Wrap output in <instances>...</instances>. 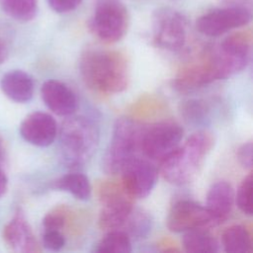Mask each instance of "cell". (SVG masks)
<instances>
[{
    "label": "cell",
    "mask_w": 253,
    "mask_h": 253,
    "mask_svg": "<svg viewBox=\"0 0 253 253\" xmlns=\"http://www.w3.org/2000/svg\"><path fill=\"white\" fill-rule=\"evenodd\" d=\"M79 70L85 84L102 94L122 93L129 84L128 63L119 51L87 49L80 57Z\"/></svg>",
    "instance_id": "1"
},
{
    "label": "cell",
    "mask_w": 253,
    "mask_h": 253,
    "mask_svg": "<svg viewBox=\"0 0 253 253\" xmlns=\"http://www.w3.org/2000/svg\"><path fill=\"white\" fill-rule=\"evenodd\" d=\"M214 144L213 135L206 130L193 133L187 140L160 161V174L168 183L181 186L197 175Z\"/></svg>",
    "instance_id": "2"
},
{
    "label": "cell",
    "mask_w": 253,
    "mask_h": 253,
    "mask_svg": "<svg viewBox=\"0 0 253 253\" xmlns=\"http://www.w3.org/2000/svg\"><path fill=\"white\" fill-rule=\"evenodd\" d=\"M98 143V127L88 118H68L59 128L60 157L68 167L84 165L93 156Z\"/></svg>",
    "instance_id": "3"
},
{
    "label": "cell",
    "mask_w": 253,
    "mask_h": 253,
    "mask_svg": "<svg viewBox=\"0 0 253 253\" xmlns=\"http://www.w3.org/2000/svg\"><path fill=\"white\" fill-rule=\"evenodd\" d=\"M143 128L130 118L123 117L116 121L103 158V170L107 174L121 173L123 168L136 157V153L140 150Z\"/></svg>",
    "instance_id": "4"
},
{
    "label": "cell",
    "mask_w": 253,
    "mask_h": 253,
    "mask_svg": "<svg viewBox=\"0 0 253 253\" xmlns=\"http://www.w3.org/2000/svg\"><path fill=\"white\" fill-rule=\"evenodd\" d=\"M252 38L248 33H235L226 37L208 56L218 80L242 71L249 63Z\"/></svg>",
    "instance_id": "5"
},
{
    "label": "cell",
    "mask_w": 253,
    "mask_h": 253,
    "mask_svg": "<svg viewBox=\"0 0 253 253\" xmlns=\"http://www.w3.org/2000/svg\"><path fill=\"white\" fill-rule=\"evenodd\" d=\"M101 203L99 226L104 230L122 227L133 210V199L125 191L122 183L103 181L97 189Z\"/></svg>",
    "instance_id": "6"
},
{
    "label": "cell",
    "mask_w": 253,
    "mask_h": 253,
    "mask_svg": "<svg viewBox=\"0 0 253 253\" xmlns=\"http://www.w3.org/2000/svg\"><path fill=\"white\" fill-rule=\"evenodd\" d=\"M88 27L91 33L104 42H119L127 31V10L120 0H98Z\"/></svg>",
    "instance_id": "7"
},
{
    "label": "cell",
    "mask_w": 253,
    "mask_h": 253,
    "mask_svg": "<svg viewBox=\"0 0 253 253\" xmlns=\"http://www.w3.org/2000/svg\"><path fill=\"white\" fill-rule=\"evenodd\" d=\"M183 133L182 126L175 122L155 123L143 128L140 151L151 160L162 161L179 146Z\"/></svg>",
    "instance_id": "8"
},
{
    "label": "cell",
    "mask_w": 253,
    "mask_h": 253,
    "mask_svg": "<svg viewBox=\"0 0 253 253\" xmlns=\"http://www.w3.org/2000/svg\"><path fill=\"white\" fill-rule=\"evenodd\" d=\"M188 21L179 11L159 8L153 15V40L157 46L176 51L181 49L187 39Z\"/></svg>",
    "instance_id": "9"
},
{
    "label": "cell",
    "mask_w": 253,
    "mask_h": 253,
    "mask_svg": "<svg viewBox=\"0 0 253 253\" xmlns=\"http://www.w3.org/2000/svg\"><path fill=\"white\" fill-rule=\"evenodd\" d=\"M251 21L247 7L232 5L210 11L196 22L197 30L208 37H219L231 30L246 26Z\"/></svg>",
    "instance_id": "10"
},
{
    "label": "cell",
    "mask_w": 253,
    "mask_h": 253,
    "mask_svg": "<svg viewBox=\"0 0 253 253\" xmlns=\"http://www.w3.org/2000/svg\"><path fill=\"white\" fill-rule=\"evenodd\" d=\"M166 223L169 230L173 232H185L217 225L206 207L190 200L176 202L169 211Z\"/></svg>",
    "instance_id": "11"
},
{
    "label": "cell",
    "mask_w": 253,
    "mask_h": 253,
    "mask_svg": "<svg viewBox=\"0 0 253 253\" xmlns=\"http://www.w3.org/2000/svg\"><path fill=\"white\" fill-rule=\"evenodd\" d=\"M122 186L132 199H143L153 190L158 171L147 159L134 157L121 171Z\"/></svg>",
    "instance_id": "12"
},
{
    "label": "cell",
    "mask_w": 253,
    "mask_h": 253,
    "mask_svg": "<svg viewBox=\"0 0 253 253\" xmlns=\"http://www.w3.org/2000/svg\"><path fill=\"white\" fill-rule=\"evenodd\" d=\"M20 133L27 142L45 147L54 141L57 134V125L50 115L43 112H34L22 122Z\"/></svg>",
    "instance_id": "13"
},
{
    "label": "cell",
    "mask_w": 253,
    "mask_h": 253,
    "mask_svg": "<svg viewBox=\"0 0 253 253\" xmlns=\"http://www.w3.org/2000/svg\"><path fill=\"white\" fill-rule=\"evenodd\" d=\"M41 93L45 106L57 116H70L77 108V99L73 91L58 80H46L42 86Z\"/></svg>",
    "instance_id": "14"
},
{
    "label": "cell",
    "mask_w": 253,
    "mask_h": 253,
    "mask_svg": "<svg viewBox=\"0 0 253 253\" xmlns=\"http://www.w3.org/2000/svg\"><path fill=\"white\" fill-rule=\"evenodd\" d=\"M3 239L12 250L17 252L31 253L40 251L33 231L21 211H18L13 218L5 225Z\"/></svg>",
    "instance_id": "15"
},
{
    "label": "cell",
    "mask_w": 253,
    "mask_h": 253,
    "mask_svg": "<svg viewBox=\"0 0 253 253\" xmlns=\"http://www.w3.org/2000/svg\"><path fill=\"white\" fill-rule=\"evenodd\" d=\"M234 192L231 185L225 181H218L211 186L207 194L206 208L213 216L217 224L225 221L232 211Z\"/></svg>",
    "instance_id": "16"
},
{
    "label": "cell",
    "mask_w": 253,
    "mask_h": 253,
    "mask_svg": "<svg viewBox=\"0 0 253 253\" xmlns=\"http://www.w3.org/2000/svg\"><path fill=\"white\" fill-rule=\"evenodd\" d=\"M3 93L17 103L29 102L34 95L35 84L33 78L23 70L7 72L0 82Z\"/></svg>",
    "instance_id": "17"
},
{
    "label": "cell",
    "mask_w": 253,
    "mask_h": 253,
    "mask_svg": "<svg viewBox=\"0 0 253 253\" xmlns=\"http://www.w3.org/2000/svg\"><path fill=\"white\" fill-rule=\"evenodd\" d=\"M182 244L189 253H215L218 251V242L206 228H196L185 231Z\"/></svg>",
    "instance_id": "18"
},
{
    "label": "cell",
    "mask_w": 253,
    "mask_h": 253,
    "mask_svg": "<svg viewBox=\"0 0 253 253\" xmlns=\"http://www.w3.org/2000/svg\"><path fill=\"white\" fill-rule=\"evenodd\" d=\"M223 249L227 253H249L252 251V239L248 229L240 224L227 227L221 235Z\"/></svg>",
    "instance_id": "19"
},
{
    "label": "cell",
    "mask_w": 253,
    "mask_h": 253,
    "mask_svg": "<svg viewBox=\"0 0 253 253\" xmlns=\"http://www.w3.org/2000/svg\"><path fill=\"white\" fill-rule=\"evenodd\" d=\"M51 187L56 190L67 192L81 201L89 200L92 192L89 179L82 173H69L63 175L56 179Z\"/></svg>",
    "instance_id": "20"
},
{
    "label": "cell",
    "mask_w": 253,
    "mask_h": 253,
    "mask_svg": "<svg viewBox=\"0 0 253 253\" xmlns=\"http://www.w3.org/2000/svg\"><path fill=\"white\" fill-rule=\"evenodd\" d=\"M2 11L19 22H30L38 14V0H0Z\"/></svg>",
    "instance_id": "21"
},
{
    "label": "cell",
    "mask_w": 253,
    "mask_h": 253,
    "mask_svg": "<svg viewBox=\"0 0 253 253\" xmlns=\"http://www.w3.org/2000/svg\"><path fill=\"white\" fill-rule=\"evenodd\" d=\"M94 251L99 253H129L132 251L130 237L124 230H109V232L94 247Z\"/></svg>",
    "instance_id": "22"
},
{
    "label": "cell",
    "mask_w": 253,
    "mask_h": 253,
    "mask_svg": "<svg viewBox=\"0 0 253 253\" xmlns=\"http://www.w3.org/2000/svg\"><path fill=\"white\" fill-rule=\"evenodd\" d=\"M180 113L184 120L194 126L205 125L210 121L211 107L204 100H188L181 104Z\"/></svg>",
    "instance_id": "23"
},
{
    "label": "cell",
    "mask_w": 253,
    "mask_h": 253,
    "mask_svg": "<svg viewBox=\"0 0 253 253\" xmlns=\"http://www.w3.org/2000/svg\"><path fill=\"white\" fill-rule=\"evenodd\" d=\"M126 228V232L128 236L136 239L145 238L151 231L152 219L148 212L143 210H132L128 218L124 224Z\"/></svg>",
    "instance_id": "24"
},
{
    "label": "cell",
    "mask_w": 253,
    "mask_h": 253,
    "mask_svg": "<svg viewBox=\"0 0 253 253\" xmlns=\"http://www.w3.org/2000/svg\"><path fill=\"white\" fill-rule=\"evenodd\" d=\"M252 183L253 176L250 172L240 183L236 197L235 203L238 209L246 215H252L253 206H252Z\"/></svg>",
    "instance_id": "25"
},
{
    "label": "cell",
    "mask_w": 253,
    "mask_h": 253,
    "mask_svg": "<svg viewBox=\"0 0 253 253\" xmlns=\"http://www.w3.org/2000/svg\"><path fill=\"white\" fill-rule=\"evenodd\" d=\"M66 221V212L62 208H57L47 212L43 219L42 224L44 230H60Z\"/></svg>",
    "instance_id": "26"
},
{
    "label": "cell",
    "mask_w": 253,
    "mask_h": 253,
    "mask_svg": "<svg viewBox=\"0 0 253 253\" xmlns=\"http://www.w3.org/2000/svg\"><path fill=\"white\" fill-rule=\"evenodd\" d=\"M42 245L51 251H59L65 245V238L60 230H44Z\"/></svg>",
    "instance_id": "27"
},
{
    "label": "cell",
    "mask_w": 253,
    "mask_h": 253,
    "mask_svg": "<svg viewBox=\"0 0 253 253\" xmlns=\"http://www.w3.org/2000/svg\"><path fill=\"white\" fill-rule=\"evenodd\" d=\"M50 9L56 13L63 14L75 10L82 0H46Z\"/></svg>",
    "instance_id": "28"
},
{
    "label": "cell",
    "mask_w": 253,
    "mask_h": 253,
    "mask_svg": "<svg viewBox=\"0 0 253 253\" xmlns=\"http://www.w3.org/2000/svg\"><path fill=\"white\" fill-rule=\"evenodd\" d=\"M252 153H253V144L251 140L244 142L238 148L237 159L244 168L250 169L252 167Z\"/></svg>",
    "instance_id": "29"
},
{
    "label": "cell",
    "mask_w": 253,
    "mask_h": 253,
    "mask_svg": "<svg viewBox=\"0 0 253 253\" xmlns=\"http://www.w3.org/2000/svg\"><path fill=\"white\" fill-rule=\"evenodd\" d=\"M8 187V179L5 173L0 169V198L6 193Z\"/></svg>",
    "instance_id": "30"
},
{
    "label": "cell",
    "mask_w": 253,
    "mask_h": 253,
    "mask_svg": "<svg viewBox=\"0 0 253 253\" xmlns=\"http://www.w3.org/2000/svg\"><path fill=\"white\" fill-rule=\"evenodd\" d=\"M6 55H7L6 47H5L4 43H3V42L0 40V64L5 60Z\"/></svg>",
    "instance_id": "31"
},
{
    "label": "cell",
    "mask_w": 253,
    "mask_h": 253,
    "mask_svg": "<svg viewBox=\"0 0 253 253\" xmlns=\"http://www.w3.org/2000/svg\"><path fill=\"white\" fill-rule=\"evenodd\" d=\"M3 152H4V143H3V139H2V137L0 136V159L2 158Z\"/></svg>",
    "instance_id": "32"
}]
</instances>
